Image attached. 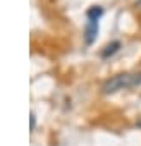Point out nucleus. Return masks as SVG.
Segmentation results:
<instances>
[{
	"mask_svg": "<svg viewBox=\"0 0 141 146\" xmlns=\"http://www.w3.org/2000/svg\"><path fill=\"white\" fill-rule=\"evenodd\" d=\"M141 84V72H120L112 78H108L102 84L103 95H114L120 90H131Z\"/></svg>",
	"mask_w": 141,
	"mask_h": 146,
	"instance_id": "nucleus-1",
	"label": "nucleus"
},
{
	"mask_svg": "<svg viewBox=\"0 0 141 146\" xmlns=\"http://www.w3.org/2000/svg\"><path fill=\"white\" fill-rule=\"evenodd\" d=\"M98 36V19H86L84 26V41L86 45H91Z\"/></svg>",
	"mask_w": 141,
	"mask_h": 146,
	"instance_id": "nucleus-2",
	"label": "nucleus"
},
{
	"mask_svg": "<svg viewBox=\"0 0 141 146\" xmlns=\"http://www.w3.org/2000/svg\"><path fill=\"white\" fill-rule=\"evenodd\" d=\"M119 48H120V41H110L108 45H105L103 46V50L100 52V55H102V58H108V57H112L114 53H117L119 52Z\"/></svg>",
	"mask_w": 141,
	"mask_h": 146,
	"instance_id": "nucleus-3",
	"label": "nucleus"
},
{
	"mask_svg": "<svg viewBox=\"0 0 141 146\" xmlns=\"http://www.w3.org/2000/svg\"><path fill=\"white\" fill-rule=\"evenodd\" d=\"M102 16H103V9L100 5H93L86 11V19H98L100 21Z\"/></svg>",
	"mask_w": 141,
	"mask_h": 146,
	"instance_id": "nucleus-4",
	"label": "nucleus"
},
{
	"mask_svg": "<svg viewBox=\"0 0 141 146\" xmlns=\"http://www.w3.org/2000/svg\"><path fill=\"white\" fill-rule=\"evenodd\" d=\"M35 124H36V117L35 113H31V129H35Z\"/></svg>",
	"mask_w": 141,
	"mask_h": 146,
	"instance_id": "nucleus-5",
	"label": "nucleus"
},
{
	"mask_svg": "<svg viewBox=\"0 0 141 146\" xmlns=\"http://www.w3.org/2000/svg\"><path fill=\"white\" fill-rule=\"evenodd\" d=\"M134 7H136V9H138L139 12H141V0H136V4H134Z\"/></svg>",
	"mask_w": 141,
	"mask_h": 146,
	"instance_id": "nucleus-6",
	"label": "nucleus"
},
{
	"mask_svg": "<svg viewBox=\"0 0 141 146\" xmlns=\"http://www.w3.org/2000/svg\"><path fill=\"white\" fill-rule=\"evenodd\" d=\"M136 125H138V127H141V119L138 120V124H136Z\"/></svg>",
	"mask_w": 141,
	"mask_h": 146,
	"instance_id": "nucleus-7",
	"label": "nucleus"
}]
</instances>
